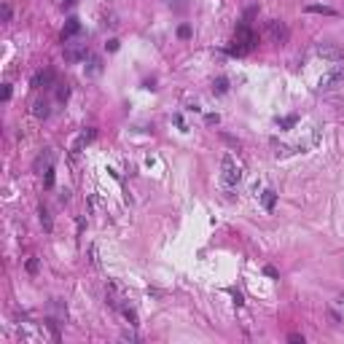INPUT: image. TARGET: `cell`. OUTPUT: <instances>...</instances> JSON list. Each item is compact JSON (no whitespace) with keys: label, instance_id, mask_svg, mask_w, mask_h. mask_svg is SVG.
Wrapping results in <instances>:
<instances>
[{"label":"cell","instance_id":"obj_30","mask_svg":"<svg viewBox=\"0 0 344 344\" xmlns=\"http://www.w3.org/2000/svg\"><path fill=\"white\" fill-rule=\"evenodd\" d=\"M204 121H207V124H218V121H220V118H218V113H210V116H207V118H204Z\"/></svg>","mask_w":344,"mask_h":344},{"label":"cell","instance_id":"obj_5","mask_svg":"<svg viewBox=\"0 0 344 344\" xmlns=\"http://www.w3.org/2000/svg\"><path fill=\"white\" fill-rule=\"evenodd\" d=\"M317 57L328 59V62H342L344 51H342V46H336V43H320V46H317Z\"/></svg>","mask_w":344,"mask_h":344},{"label":"cell","instance_id":"obj_8","mask_svg":"<svg viewBox=\"0 0 344 344\" xmlns=\"http://www.w3.org/2000/svg\"><path fill=\"white\" fill-rule=\"evenodd\" d=\"M94 137H97V129H91V127H89V129H84V132L75 137V143H73V153H81V150H84Z\"/></svg>","mask_w":344,"mask_h":344},{"label":"cell","instance_id":"obj_26","mask_svg":"<svg viewBox=\"0 0 344 344\" xmlns=\"http://www.w3.org/2000/svg\"><path fill=\"white\" fill-rule=\"evenodd\" d=\"M121 339H124V342H137V333H134V331H124Z\"/></svg>","mask_w":344,"mask_h":344},{"label":"cell","instance_id":"obj_4","mask_svg":"<svg viewBox=\"0 0 344 344\" xmlns=\"http://www.w3.org/2000/svg\"><path fill=\"white\" fill-rule=\"evenodd\" d=\"M89 57L86 51V43H75V41H64V59L67 62H81V59Z\"/></svg>","mask_w":344,"mask_h":344},{"label":"cell","instance_id":"obj_18","mask_svg":"<svg viewBox=\"0 0 344 344\" xmlns=\"http://www.w3.org/2000/svg\"><path fill=\"white\" fill-rule=\"evenodd\" d=\"M121 312H124V317L129 320V325H137V312H134L132 306H127V304H124V306H121Z\"/></svg>","mask_w":344,"mask_h":344},{"label":"cell","instance_id":"obj_1","mask_svg":"<svg viewBox=\"0 0 344 344\" xmlns=\"http://www.w3.org/2000/svg\"><path fill=\"white\" fill-rule=\"evenodd\" d=\"M253 46H256V32L250 30L247 22H242V24H236V30H234V46H229L226 51H229L231 57H242V54H247Z\"/></svg>","mask_w":344,"mask_h":344},{"label":"cell","instance_id":"obj_34","mask_svg":"<svg viewBox=\"0 0 344 344\" xmlns=\"http://www.w3.org/2000/svg\"><path fill=\"white\" fill-rule=\"evenodd\" d=\"M62 3H64V5H75L78 0H62Z\"/></svg>","mask_w":344,"mask_h":344},{"label":"cell","instance_id":"obj_2","mask_svg":"<svg viewBox=\"0 0 344 344\" xmlns=\"http://www.w3.org/2000/svg\"><path fill=\"white\" fill-rule=\"evenodd\" d=\"M220 177H223V183H226L229 191L242 180V170H239V164H236L231 156H223V159H220Z\"/></svg>","mask_w":344,"mask_h":344},{"label":"cell","instance_id":"obj_22","mask_svg":"<svg viewBox=\"0 0 344 344\" xmlns=\"http://www.w3.org/2000/svg\"><path fill=\"white\" fill-rule=\"evenodd\" d=\"M67 97H70V89H67V86H59V89H57V100L64 102Z\"/></svg>","mask_w":344,"mask_h":344},{"label":"cell","instance_id":"obj_16","mask_svg":"<svg viewBox=\"0 0 344 344\" xmlns=\"http://www.w3.org/2000/svg\"><path fill=\"white\" fill-rule=\"evenodd\" d=\"M48 306H51V312L59 317V320H67V309H64V304L59 299H51V304H48Z\"/></svg>","mask_w":344,"mask_h":344},{"label":"cell","instance_id":"obj_25","mask_svg":"<svg viewBox=\"0 0 344 344\" xmlns=\"http://www.w3.org/2000/svg\"><path fill=\"white\" fill-rule=\"evenodd\" d=\"M263 274H266V277H272V280H277L280 277V272L274 266H263Z\"/></svg>","mask_w":344,"mask_h":344},{"label":"cell","instance_id":"obj_19","mask_svg":"<svg viewBox=\"0 0 344 344\" xmlns=\"http://www.w3.org/2000/svg\"><path fill=\"white\" fill-rule=\"evenodd\" d=\"M213 91H215V94H226V91H229V81H226V78H218V81L213 84Z\"/></svg>","mask_w":344,"mask_h":344},{"label":"cell","instance_id":"obj_6","mask_svg":"<svg viewBox=\"0 0 344 344\" xmlns=\"http://www.w3.org/2000/svg\"><path fill=\"white\" fill-rule=\"evenodd\" d=\"M51 167H54V150H51V148H46L43 153H38V159L32 161V170L41 172V175H43L46 170H51Z\"/></svg>","mask_w":344,"mask_h":344},{"label":"cell","instance_id":"obj_12","mask_svg":"<svg viewBox=\"0 0 344 344\" xmlns=\"http://www.w3.org/2000/svg\"><path fill=\"white\" fill-rule=\"evenodd\" d=\"M261 204H263V210H269V213H272L274 204H277V191H274V188H266V191L261 194Z\"/></svg>","mask_w":344,"mask_h":344},{"label":"cell","instance_id":"obj_13","mask_svg":"<svg viewBox=\"0 0 344 344\" xmlns=\"http://www.w3.org/2000/svg\"><path fill=\"white\" fill-rule=\"evenodd\" d=\"M306 11H309V14H322V16H336L339 14L336 8H331V5H320V3H309V5H306Z\"/></svg>","mask_w":344,"mask_h":344},{"label":"cell","instance_id":"obj_17","mask_svg":"<svg viewBox=\"0 0 344 344\" xmlns=\"http://www.w3.org/2000/svg\"><path fill=\"white\" fill-rule=\"evenodd\" d=\"M296 121H299L296 116H282V118H277L280 129H293V127H296Z\"/></svg>","mask_w":344,"mask_h":344},{"label":"cell","instance_id":"obj_29","mask_svg":"<svg viewBox=\"0 0 344 344\" xmlns=\"http://www.w3.org/2000/svg\"><path fill=\"white\" fill-rule=\"evenodd\" d=\"M3 100H11V84H3Z\"/></svg>","mask_w":344,"mask_h":344},{"label":"cell","instance_id":"obj_23","mask_svg":"<svg viewBox=\"0 0 344 344\" xmlns=\"http://www.w3.org/2000/svg\"><path fill=\"white\" fill-rule=\"evenodd\" d=\"M0 19L3 22H11V5L3 3V8H0Z\"/></svg>","mask_w":344,"mask_h":344},{"label":"cell","instance_id":"obj_9","mask_svg":"<svg viewBox=\"0 0 344 344\" xmlns=\"http://www.w3.org/2000/svg\"><path fill=\"white\" fill-rule=\"evenodd\" d=\"M54 84V70H41V73H35V78H32V86L35 89H48V86Z\"/></svg>","mask_w":344,"mask_h":344},{"label":"cell","instance_id":"obj_24","mask_svg":"<svg viewBox=\"0 0 344 344\" xmlns=\"http://www.w3.org/2000/svg\"><path fill=\"white\" fill-rule=\"evenodd\" d=\"M27 272H30V274L38 272V258H27Z\"/></svg>","mask_w":344,"mask_h":344},{"label":"cell","instance_id":"obj_33","mask_svg":"<svg viewBox=\"0 0 344 344\" xmlns=\"http://www.w3.org/2000/svg\"><path fill=\"white\" fill-rule=\"evenodd\" d=\"M336 306H342V309H344V296H339V299H336Z\"/></svg>","mask_w":344,"mask_h":344},{"label":"cell","instance_id":"obj_28","mask_svg":"<svg viewBox=\"0 0 344 344\" xmlns=\"http://www.w3.org/2000/svg\"><path fill=\"white\" fill-rule=\"evenodd\" d=\"M105 48H108V51H118V41H116V38H110V41L105 43Z\"/></svg>","mask_w":344,"mask_h":344},{"label":"cell","instance_id":"obj_11","mask_svg":"<svg viewBox=\"0 0 344 344\" xmlns=\"http://www.w3.org/2000/svg\"><path fill=\"white\" fill-rule=\"evenodd\" d=\"M84 62H86V75H91V78H94V75L102 73V59L97 57V54H89Z\"/></svg>","mask_w":344,"mask_h":344},{"label":"cell","instance_id":"obj_21","mask_svg":"<svg viewBox=\"0 0 344 344\" xmlns=\"http://www.w3.org/2000/svg\"><path fill=\"white\" fill-rule=\"evenodd\" d=\"M177 38L188 41V38H191V27H188V24H180V27H177Z\"/></svg>","mask_w":344,"mask_h":344},{"label":"cell","instance_id":"obj_7","mask_svg":"<svg viewBox=\"0 0 344 344\" xmlns=\"http://www.w3.org/2000/svg\"><path fill=\"white\" fill-rule=\"evenodd\" d=\"M336 84H344V67H333L320 78V89H331Z\"/></svg>","mask_w":344,"mask_h":344},{"label":"cell","instance_id":"obj_31","mask_svg":"<svg viewBox=\"0 0 344 344\" xmlns=\"http://www.w3.org/2000/svg\"><path fill=\"white\" fill-rule=\"evenodd\" d=\"M231 296H234V301H236V306H239V304H245V301H242V293H236V290H231Z\"/></svg>","mask_w":344,"mask_h":344},{"label":"cell","instance_id":"obj_15","mask_svg":"<svg viewBox=\"0 0 344 344\" xmlns=\"http://www.w3.org/2000/svg\"><path fill=\"white\" fill-rule=\"evenodd\" d=\"M32 113H35V118H48V102L46 100H35L32 102Z\"/></svg>","mask_w":344,"mask_h":344},{"label":"cell","instance_id":"obj_20","mask_svg":"<svg viewBox=\"0 0 344 344\" xmlns=\"http://www.w3.org/2000/svg\"><path fill=\"white\" fill-rule=\"evenodd\" d=\"M43 186H46V188H54V167L43 172Z\"/></svg>","mask_w":344,"mask_h":344},{"label":"cell","instance_id":"obj_10","mask_svg":"<svg viewBox=\"0 0 344 344\" xmlns=\"http://www.w3.org/2000/svg\"><path fill=\"white\" fill-rule=\"evenodd\" d=\"M78 32H81V22L75 19V16H70V19L64 22V30H62V43H64V41H73Z\"/></svg>","mask_w":344,"mask_h":344},{"label":"cell","instance_id":"obj_14","mask_svg":"<svg viewBox=\"0 0 344 344\" xmlns=\"http://www.w3.org/2000/svg\"><path fill=\"white\" fill-rule=\"evenodd\" d=\"M38 220H41V226H43L46 231H51V229H54V223H51V213H48V210L43 207V204L38 207Z\"/></svg>","mask_w":344,"mask_h":344},{"label":"cell","instance_id":"obj_27","mask_svg":"<svg viewBox=\"0 0 344 344\" xmlns=\"http://www.w3.org/2000/svg\"><path fill=\"white\" fill-rule=\"evenodd\" d=\"M288 342H290V344H304V336H301V333H290Z\"/></svg>","mask_w":344,"mask_h":344},{"label":"cell","instance_id":"obj_3","mask_svg":"<svg viewBox=\"0 0 344 344\" xmlns=\"http://www.w3.org/2000/svg\"><path fill=\"white\" fill-rule=\"evenodd\" d=\"M266 38L274 43V46H282V43H288V41H290L288 24H285V22H280V19H269V22H266Z\"/></svg>","mask_w":344,"mask_h":344},{"label":"cell","instance_id":"obj_32","mask_svg":"<svg viewBox=\"0 0 344 344\" xmlns=\"http://www.w3.org/2000/svg\"><path fill=\"white\" fill-rule=\"evenodd\" d=\"M175 124H177V127H180V129H186V124H183V116H180V113H177V116H175Z\"/></svg>","mask_w":344,"mask_h":344}]
</instances>
